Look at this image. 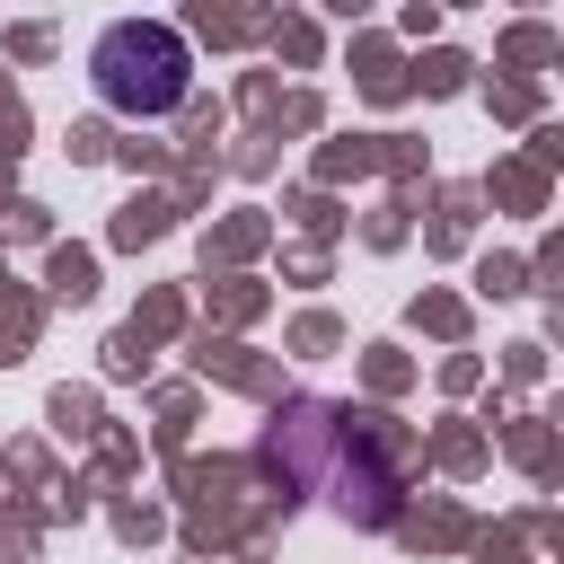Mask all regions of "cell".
<instances>
[{"mask_svg":"<svg viewBox=\"0 0 564 564\" xmlns=\"http://www.w3.org/2000/svg\"><path fill=\"white\" fill-rule=\"evenodd\" d=\"M264 458H273L300 494H326V502H335L344 520H361V529H379V520L397 511L388 449H379L370 414H352V405H326V397L282 405L273 432H264Z\"/></svg>","mask_w":564,"mask_h":564,"instance_id":"obj_1","label":"cell"},{"mask_svg":"<svg viewBox=\"0 0 564 564\" xmlns=\"http://www.w3.org/2000/svg\"><path fill=\"white\" fill-rule=\"evenodd\" d=\"M88 88H97V106H115L132 123H159L194 97V44L159 18H123L88 44Z\"/></svg>","mask_w":564,"mask_h":564,"instance_id":"obj_2","label":"cell"}]
</instances>
